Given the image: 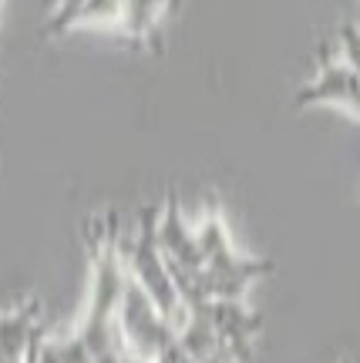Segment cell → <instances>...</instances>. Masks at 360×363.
I'll use <instances>...</instances> for the list:
<instances>
[{
    "label": "cell",
    "instance_id": "obj_5",
    "mask_svg": "<svg viewBox=\"0 0 360 363\" xmlns=\"http://www.w3.org/2000/svg\"><path fill=\"white\" fill-rule=\"evenodd\" d=\"M340 51H344V61L360 74V27L354 24L340 27Z\"/></svg>",
    "mask_w": 360,
    "mask_h": 363
},
{
    "label": "cell",
    "instance_id": "obj_1",
    "mask_svg": "<svg viewBox=\"0 0 360 363\" xmlns=\"http://www.w3.org/2000/svg\"><path fill=\"white\" fill-rule=\"evenodd\" d=\"M300 101H337L347 104L350 111H360V74L347 61H337V65H327L310 81V88L300 91Z\"/></svg>",
    "mask_w": 360,
    "mask_h": 363
},
{
    "label": "cell",
    "instance_id": "obj_3",
    "mask_svg": "<svg viewBox=\"0 0 360 363\" xmlns=\"http://www.w3.org/2000/svg\"><path fill=\"white\" fill-rule=\"evenodd\" d=\"M121 24H125V0H88V4L77 11L71 30H77V27L121 30Z\"/></svg>",
    "mask_w": 360,
    "mask_h": 363
},
{
    "label": "cell",
    "instance_id": "obj_2",
    "mask_svg": "<svg viewBox=\"0 0 360 363\" xmlns=\"http://www.w3.org/2000/svg\"><path fill=\"white\" fill-rule=\"evenodd\" d=\"M172 7V0H125V24L121 30L131 40H148L158 27V17Z\"/></svg>",
    "mask_w": 360,
    "mask_h": 363
},
{
    "label": "cell",
    "instance_id": "obj_6",
    "mask_svg": "<svg viewBox=\"0 0 360 363\" xmlns=\"http://www.w3.org/2000/svg\"><path fill=\"white\" fill-rule=\"evenodd\" d=\"M0 7H4V0H0Z\"/></svg>",
    "mask_w": 360,
    "mask_h": 363
},
{
    "label": "cell",
    "instance_id": "obj_4",
    "mask_svg": "<svg viewBox=\"0 0 360 363\" xmlns=\"http://www.w3.org/2000/svg\"><path fill=\"white\" fill-rule=\"evenodd\" d=\"M84 4H88V0H58L54 11L48 13V21H44V38H61V34H67L71 24H75L77 11H81Z\"/></svg>",
    "mask_w": 360,
    "mask_h": 363
}]
</instances>
